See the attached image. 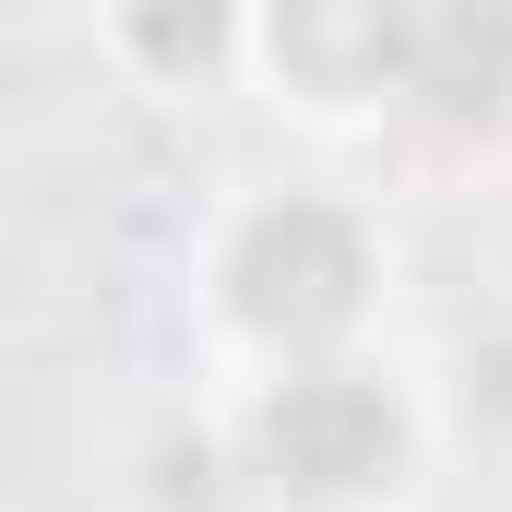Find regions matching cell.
<instances>
[{
	"instance_id": "obj_1",
	"label": "cell",
	"mask_w": 512,
	"mask_h": 512,
	"mask_svg": "<svg viewBox=\"0 0 512 512\" xmlns=\"http://www.w3.org/2000/svg\"><path fill=\"white\" fill-rule=\"evenodd\" d=\"M358 286H370V251L322 203H286V215H262L251 239H239V310H251L262 334H286V346L346 334L358 322Z\"/></svg>"
},
{
	"instance_id": "obj_2",
	"label": "cell",
	"mask_w": 512,
	"mask_h": 512,
	"mask_svg": "<svg viewBox=\"0 0 512 512\" xmlns=\"http://www.w3.org/2000/svg\"><path fill=\"white\" fill-rule=\"evenodd\" d=\"M262 465L298 477V489H358V477L393 465V405L370 382L310 370V382H286L274 405H262Z\"/></svg>"
},
{
	"instance_id": "obj_3",
	"label": "cell",
	"mask_w": 512,
	"mask_h": 512,
	"mask_svg": "<svg viewBox=\"0 0 512 512\" xmlns=\"http://www.w3.org/2000/svg\"><path fill=\"white\" fill-rule=\"evenodd\" d=\"M405 36H417V0H286L274 12V60L322 96L405 84Z\"/></svg>"
},
{
	"instance_id": "obj_4",
	"label": "cell",
	"mask_w": 512,
	"mask_h": 512,
	"mask_svg": "<svg viewBox=\"0 0 512 512\" xmlns=\"http://www.w3.org/2000/svg\"><path fill=\"white\" fill-rule=\"evenodd\" d=\"M405 96H429V108H453V120H489L512 96V0H417Z\"/></svg>"
},
{
	"instance_id": "obj_5",
	"label": "cell",
	"mask_w": 512,
	"mask_h": 512,
	"mask_svg": "<svg viewBox=\"0 0 512 512\" xmlns=\"http://www.w3.org/2000/svg\"><path fill=\"white\" fill-rule=\"evenodd\" d=\"M215 36H227V12H215V0H155V12H143V48H155L167 72L215 60Z\"/></svg>"
}]
</instances>
